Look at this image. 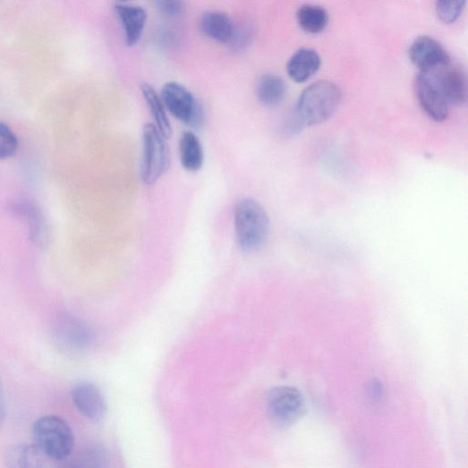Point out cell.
Listing matches in <instances>:
<instances>
[{
	"instance_id": "cell-1",
	"label": "cell",
	"mask_w": 468,
	"mask_h": 468,
	"mask_svg": "<svg viewBox=\"0 0 468 468\" xmlns=\"http://www.w3.org/2000/svg\"><path fill=\"white\" fill-rule=\"evenodd\" d=\"M342 92L329 81H319L303 91L297 102L294 121L301 127L314 125L328 120L336 111Z\"/></svg>"
},
{
	"instance_id": "cell-2",
	"label": "cell",
	"mask_w": 468,
	"mask_h": 468,
	"mask_svg": "<svg viewBox=\"0 0 468 468\" xmlns=\"http://www.w3.org/2000/svg\"><path fill=\"white\" fill-rule=\"evenodd\" d=\"M234 223L237 240L243 251H257L266 243L269 219L266 209L257 200H239L234 208Z\"/></svg>"
},
{
	"instance_id": "cell-3",
	"label": "cell",
	"mask_w": 468,
	"mask_h": 468,
	"mask_svg": "<svg viewBox=\"0 0 468 468\" xmlns=\"http://www.w3.org/2000/svg\"><path fill=\"white\" fill-rule=\"evenodd\" d=\"M33 437L34 445L57 462L67 458L74 447V436L70 425L57 415L38 418L33 425Z\"/></svg>"
},
{
	"instance_id": "cell-4",
	"label": "cell",
	"mask_w": 468,
	"mask_h": 468,
	"mask_svg": "<svg viewBox=\"0 0 468 468\" xmlns=\"http://www.w3.org/2000/svg\"><path fill=\"white\" fill-rule=\"evenodd\" d=\"M141 179L147 185L157 183L169 167V149L166 139L154 123H146L143 129Z\"/></svg>"
},
{
	"instance_id": "cell-5",
	"label": "cell",
	"mask_w": 468,
	"mask_h": 468,
	"mask_svg": "<svg viewBox=\"0 0 468 468\" xmlns=\"http://www.w3.org/2000/svg\"><path fill=\"white\" fill-rule=\"evenodd\" d=\"M53 337L56 346L67 353L88 351L95 342V333L90 326L67 312L61 313L56 318Z\"/></svg>"
},
{
	"instance_id": "cell-6",
	"label": "cell",
	"mask_w": 468,
	"mask_h": 468,
	"mask_svg": "<svg viewBox=\"0 0 468 468\" xmlns=\"http://www.w3.org/2000/svg\"><path fill=\"white\" fill-rule=\"evenodd\" d=\"M166 110L176 119L193 127L203 123L204 112L193 95L183 84L166 82L160 96Z\"/></svg>"
},
{
	"instance_id": "cell-7",
	"label": "cell",
	"mask_w": 468,
	"mask_h": 468,
	"mask_svg": "<svg viewBox=\"0 0 468 468\" xmlns=\"http://www.w3.org/2000/svg\"><path fill=\"white\" fill-rule=\"evenodd\" d=\"M268 412L271 420L279 427H288L299 421L306 413L303 395L290 387L272 389L268 396Z\"/></svg>"
},
{
	"instance_id": "cell-8",
	"label": "cell",
	"mask_w": 468,
	"mask_h": 468,
	"mask_svg": "<svg viewBox=\"0 0 468 468\" xmlns=\"http://www.w3.org/2000/svg\"><path fill=\"white\" fill-rule=\"evenodd\" d=\"M414 84L416 96L423 111L436 121L446 120L450 106L433 72H420Z\"/></svg>"
},
{
	"instance_id": "cell-9",
	"label": "cell",
	"mask_w": 468,
	"mask_h": 468,
	"mask_svg": "<svg viewBox=\"0 0 468 468\" xmlns=\"http://www.w3.org/2000/svg\"><path fill=\"white\" fill-rule=\"evenodd\" d=\"M11 209L24 223L28 237L35 246L46 248L49 245L52 234L50 223L38 204L22 200L14 202Z\"/></svg>"
},
{
	"instance_id": "cell-10",
	"label": "cell",
	"mask_w": 468,
	"mask_h": 468,
	"mask_svg": "<svg viewBox=\"0 0 468 468\" xmlns=\"http://www.w3.org/2000/svg\"><path fill=\"white\" fill-rule=\"evenodd\" d=\"M409 57L421 72H431L450 63L446 49L430 36H420L414 39L409 50Z\"/></svg>"
},
{
	"instance_id": "cell-11",
	"label": "cell",
	"mask_w": 468,
	"mask_h": 468,
	"mask_svg": "<svg viewBox=\"0 0 468 468\" xmlns=\"http://www.w3.org/2000/svg\"><path fill=\"white\" fill-rule=\"evenodd\" d=\"M76 409L93 421H102L106 413V399L99 388L89 381L79 382L72 390Z\"/></svg>"
},
{
	"instance_id": "cell-12",
	"label": "cell",
	"mask_w": 468,
	"mask_h": 468,
	"mask_svg": "<svg viewBox=\"0 0 468 468\" xmlns=\"http://www.w3.org/2000/svg\"><path fill=\"white\" fill-rule=\"evenodd\" d=\"M449 106H460L466 101L467 85L464 72L450 63L431 71Z\"/></svg>"
},
{
	"instance_id": "cell-13",
	"label": "cell",
	"mask_w": 468,
	"mask_h": 468,
	"mask_svg": "<svg viewBox=\"0 0 468 468\" xmlns=\"http://www.w3.org/2000/svg\"><path fill=\"white\" fill-rule=\"evenodd\" d=\"M114 10L121 22L125 44L129 47L137 46L147 23L146 10L139 5L123 3L115 4Z\"/></svg>"
},
{
	"instance_id": "cell-14",
	"label": "cell",
	"mask_w": 468,
	"mask_h": 468,
	"mask_svg": "<svg viewBox=\"0 0 468 468\" xmlns=\"http://www.w3.org/2000/svg\"><path fill=\"white\" fill-rule=\"evenodd\" d=\"M5 464L7 468H59L57 461L29 444L11 447L5 454Z\"/></svg>"
},
{
	"instance_id": "cell-15",
	"label": "cell",
	"mask_w": 468,
	"mask_h": 468,
	"mask_svg": "<svg viewBox=\"0 0 468 468\" xmlns=\"http://www.w3.org/2000/svg\"><path fill=\"white\" fill-rule=\"evenodd\" d=\"M235 26L226 13L219 11L206 12L200 21V29L204 36L225 45L230 44Z\"/></svg>"
},
{
	"instance_id": "cell-16",
	"label": "cell",
	"mask_w": 468,
	"mask_h": 468,
	"mask_svg": "<svg viewBox=\"0 0 468 468\" xmlns=\"http://www.w3.org/2000/svg\"><path fill=\"white\" fill-rule=\"evenodd\" d=\"M320 64V56L315 50L302 48L293 55L286 69L291 79L296 82H303L318 72Z\"/></svg>"
},
{
	"instance_id": "cell-17",
	"label": "cell",
	"mask_w": 468,
	"mask_h": 468,
	"mask_svg": "<svg viewBox=\"0 0 468 468\" xmlns=\"http://www.w3.org/2000/svg\"><path fill=\"white\" fill-rule=\"evenodd\" d=\"M140 90L154 118V125L166 140L169 139L173 133V127L160 96L149 83L141 84Z\"/></svg>"
},
{
	"instance_id": "cell-18",
	"label": "cell",
	"mask_w": 468,
	"mask_h": 468,
	"mask_svg": "<svg viewBox=\"0 0 468 468\" xmlns=\"http://www.w3.org/2000/svg\"><path fill=\"white\" fill-rule=\"evenodd\" d=\"M180 157L183 166L191 173L200 170L204 152L199 138L192 132H184L180 140Z\"/></svg>"
},
{
	"instance_id": "cell-19",
	"label": "cell",
	"mask_w": 468,
	"mask_h": 468,
	"mask_svg": "<svg viewBox=\"0 0 468 468\" xmlns=\"http://www.w3.org/2000/svg\"><path fill=\"white\" fill-rule=\"evenodd\" d=\"M285 93L286 87L283 79L276 74H265L258 82V98L267 106H276L280 104Z\"/></svg>"
},
{
	"instance_id": "cell-20",
	"label": "cell",
	"mask_w": 468,
	"mask_h": 468,
	"mask_svg": "<svg viewBox=\"0 0 468 468\" xmlns=\"http://www.w3.org/2000/svg\"><path fill=\"white\" fill-rule=\"evenodd\" d=\"M297 22L307 32L319 33L325 30L328 23L327 11L318 5L306 4L296 13Z\"/></svg>"
},
{
	"instance_id": "cell-21",
	"label": "cell",
	"mask_w": 468,
	"mask_h": 468,
	"mask_svg": "<svg viewBox=\"0 0 468 468\" xmlns=\"http://www.w3.org/2000/svg\"><path fill=\"white\" fill-rule=\"evenodd\" d=\"M110 455L108 451L102 446L94 445L84 451L81 464V468H109Z\"/></svg>"
},
{
	"instance_id": "cell-22",
	"label": "cell",
	"mask_w": 468,
	"mask_h": 468,
	"mask_svg": "<svg viewBox=\"0 0 468 468\" xmlns=\"http://www.w3.org/2000/svg\"><path fill=\"white\" fill-rule=\"evenodd\" d=\"M19 149V139L12 127L0 121V159L13 157Z\"/></svg>"
},
{
	"instance_id": "cell-23",
	"label": "cell",
	"mask_w": 468,
	"mask_h": 468,
	"mask_svg": "<svg viewBox=\"0 0 468 468\" xmlns=\"http://www.w3.org/2000/svg\"><path fill=\"white\" fill-rule=\"evenodd\" d=\"M465 2L456 0V2H448V0H439L436 4L437 13L439 19L445 23L455 22L461 15Z\"/></svg>"
},
{
	"instance_id": "cell-24",
	"label": "cell",
	"mask_w": 468,
	"mask_h": 468,
	"mask_svg": "<svg viewBox=\"0 0 468 468\" xmlns=\"http://www.w3.org/2000/svg\"><path fill=\"white\" fill-rule=\"evenodd\" d=\"M253 31L249 25L235 26L234 36L228 45L234 51L244 50L252 42Z\"/></svg>"
},
{
	"instance_id": "cell-25",
	"label": "cell",
	"mask_w": 468,
	"mask_h": 468,
	"mask_svg": "<svg viewBox=\"0 0 468 468\" xmlns=\"http://www.w3.org/2000/svg\"><path fill=\"white\" fill-rule=\"evenodd\" d=\"M157 9L167 17H178L185 11V5L183 2L175 0H160L155 3Z\"/></svg>"
},
{
	"instance_id": "cell-26",
	"label": "cell",
	"mask_w": 468,
	"mask_h": 468,
	"mask_svg": "<svg viewBox=\"0 0 468 468\" xmlns=\"http://www.w3.org/2000/svg\"><path fill=\"white\" fill-rule=\"evenodd\" d=\"M382 394H384V389H382V386L379 381L373 380L369 387V397L372 403L379 402L381 397Z\"/></svg>"
},
{
	"instance_id": "cell-27",
	"label": "cell",
	"mask_w": 468,
	"mask_h": 468,
	"mask_svg": "<svg viewBox=\"0 0 468 468\" xmlns=\"http://www.w3.org/2000/svg\"><path fill=\"white\" fill-rule=\"evenodd\" d=\"M6 417L5 395L2 377H0V429H2Z\"/></svg>"
},
{
	"instance_id": "cell-28",
	"label": "cell",
	"mask_w": 468,
	"mask_h": 468,
	"mask_svg": "<svg viewBox=\"0 0 468 468\" xmlns=\"http://www.w3.org/2000/svg\"><path fill=\"white\" fill-rule=\"evenodd\" d=\"M68 468H81L79 465H76V466H71V467H68Z\"/></svg>"
}]
</instances>
